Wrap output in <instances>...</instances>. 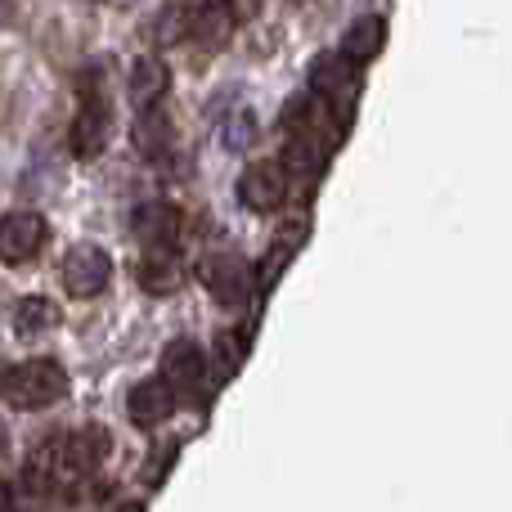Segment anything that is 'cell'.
<instances>
[{
  "label": "cell",
  "mask_w": 512,
  "mask_h": 512,
  "mask_svg": "<svg viewBox=\"0 0 512 512\" xmlns=\"http://www.w3.org/2000/svg\"><path fill=\"white\" fill-rule=\"evenodd\" d=\"M167 86H171L167 63H162L158 54H144V59L131 63V77H126V99H131L135 108H158L162 95H167Z\"/></svg>",
  "instance_id": "7c38bea8"
},
{
  "label": "cell",
  "mask_w": 512,
  "mask_h": 512,
  "mask_svg": "<svg viewBox=\"0 0 512 512\" xmlns=\"http://www.w3.org/2000/svg\"><path fill=\"white\" fill-rule=\"evenodd\" d=\"M131 144L144 153V158H162V153L171 149V122H167V113H158V108H140V117H135V131H131Z\"/></svg>",
  "instance_id": "e0dca14e"
},
{
  "label": "cell",
  "mask_w": 512,
  "mask_h": 512,
  "mask_svg": "<svg viewBox=\"0 0 512 512\" xmlns=\"http://www.w3.org/2000/svg\"><path fill=\"white\" fill-rule=\"evenodd\" d=\"M5 18H9V9H5V0H0V23H5Z\"/></svg>",
  "instance_id": "484cf974"
},
{
  "label": "cell",
  "mask_w": 512,
  "mask_h": 512,
  "mask_svg": "<svg viewBox=\"0 0 512 512\" xmlns=\"http://www.w3.org/2000/svg\"><path fill=\"white\" fill-rule=\"evenodd\" d=\"M203 378H207L203 346L189 342V337H176V342L167 346V355H162V382H167L180 400V396H194V391L203 387Z\"/></svg>",
  "instance_id": "ba28073f"
},
{
  "label": "cell",
  "mask_w": 512,
  "mask_h": 512,
  "mask_svg": "<svg viewBox=\"0 0 512 512\" xmlns=\"http://www.w3.org/2000/svg\"><path fill=\"white\" fill-rule=\"evenodd\" d=\"M328 144H333V135L324 131H292L279 167L288 171V180H315L328 162Z\"/></svg>",
  "instance_id": "30bf717a"
},
{
  "label": "cell",
  "mask_w": 512,
  "mask_h": 512,
  "mask_svg": "<svg viewBox=\"0 0 512 512\" xmlns=\"http://www.w3.org/2000/svg\"><path fill=\"white\" fill-rule=\"evenodd\" d=\"M45 243V216L41 212H5L0 216V261L23 265L41 252Z\"/></svg>",
  "instance_id": "52a82bcc"
},
{
  "label": "cell",
  "mask_w": 512,
  "mask_h": 512,
  "mask_svg": "<svg viewBox=\"0 0 512 512\" xmlns=\"http://www.w3.org/2000/svg\"><path fill=\"white\" fill-rule=\"evenodd\" d=\"M198 279H203V288L212 292L221 306H243L256 288V274L248 270V261H239V256H230V252L207 256Z\"/></svg>",
  "instance_id": "5b68a950"
},
{
  "label": "cell",
  "mask_w": 512,
  "mask_h": 512,
  "mask_svg": "<svg viewBox=\"0 0 512 512\" xmlns=\"http://www.w3.org/2000/svg\"><path fill=\"white\" fill-rule=\"evenodd\" d=\"M59 468H63L59 445H36L32 459H27V468H23L27 490H32V495H45V490L54 486V477H59Z\"/></svg>",
  "instance_id": "ac0fdd59"
},
{
  "label": "cell",
  "mask_w": 512,
  "mask_h": 512,
  "mask_svg": "<svg viewBox=\"0 0 512 512\" xmlns=\"http://www.w3.org/2000/svg\"><path fill=\"white\" fill-rule=\"evenodd\" d=\"M131 230L140 243H149V248H162V243H176L180 234V212L176 203H167V198H149V203H140L131 212Z\"/></svg>",
  "instance_id": "8fae6325"
},
{
  "label": "cell",
  "mask_w": 512,
  "mask_h": 512,
  "mask_svg": "<svg viewBox=\"0 0 512 512\" xmlns=\"http://www.w3.org/2000/svg\"><path fill=\"white\" fill-rule=\"evenodd\" d=\"M185 32H189V9H180V5H167V9H162V18H158V27H153V36H158L162 45H171V41H185Z\"/></svg>",
  "instance_id": "ffe728a7"
},
{
  "label": "cell",
  "mask_w": 512,
  "mask_h": 512,
  "mask_svg": "<svg viewBox=\"0 0 512 512\" xmlns=\"http://www.w3.org/2000/svg\"><path fill=\"white\" fill-rule=\"evenodd\" d=\"M0 512H14V495H9V486H0Z\"/></svg>",
  "instance_id": "cb8c5ba5"
},
{
  "label": "cell",
  "mask_w": 512,
  "mask_h": 512,
  "mask_svg": "<svg viewBox=\"0 0 512 512\" xmlns=\"http://www.w3.org/2000/svg\"><path fill=\"white\" fill-rule=\"evenodd\" d=\"M221 140H225V149H234V153L248 149V144L256 140V117H252V113L230 117V122H225V135H221Z\"/></svg>",
  "instance_id": "44dd1931"
},
{
  "label": "cell",
  "mask_w": 512,
  "mask_h": 512,
  "mask_svg": "<svg viewBox=\"0 0 512 512\" xmlns=\"http://www.w3.org/2000/svg\"><path fill=\"white\" fill-rule=\"evenodd\" d=\"M104 450H108V436L99 432V427H90V432H77L59 445V459L72 477H81V472H90L99 459H104Z\"/></svg>",
  "instance_id": "2e32d148"
},
{
  "label": "cell",
  "mask_w": 512,
  "mask_h": 512,
  "mask_svg": "<svg viewBox=\"0 0 512 512\" xmlns=\"http://www.w3.org/2000/svg\"><path fill=\"white\" fill-rule=\"evenodd\" d=\"M382 45H387V18H378V14L355 18L342 36V54L351 63H373L382 54Z\"/></svg>",
  "instance_id": "5bb4252c"
},
{
  "label": "cell",
  "mask_w": 512,
  "mask_h": 512,
  "mask_svg": "<svg viewBox=\"0 0 512 512\" xmlns=\"http://www.w3.org/2000/svg\"><path fill=\"white\" fill-rule=\"evenodd\" d=\"M113 279V256H108L99 243H77L68 256H63V288L72 297H99Z\"/></svg>",
  "instance_id": "277c9868"
},
{
  "label": "cell",
  "mask_w": 512,
  "mask_h": 512,
  "mask_svg": "<svg viewBox=\"0 0 512 512\" xmlns=\"http://www.w3.org/2000/svg\"><path fill=\"white\" fill-rule=\"evenodd\" d=\"M126 414H131V423L140 427V432H153V427H162L171 414H176V391H171L162 378L135 382L131 396H126Z\"/></svg>",
  "instance_id": "9c48e42d"
},
{
  "label": "cell",
  "mask_w": 512,
  "mask_h": 512,
  "mask_svg": "<svg viewBox=\"0 0 512 512\" xmlns=\"http://www.w3.org/2000/svg\"><path fill=\"white\" fill-rule=\"evenodd\" d=\"M288 198V171L279 162H252L239 176V203L248 212H279Z\"/></svg>",
  "instance_id": "8992f818"
},
{
  "label": "cell",
  "mask_w": 512,
  "mask_h": 512,
  "mask_svg": "<svg viewBox=\"0 0 512 512\" xmlns=\"http://www.w3.org/2000/svg\"><path fill=\"white\" fill-rule=\"evenodd\" d=\"M140 283L149 292H158V297L176 292L180 283H185V261H180V252L171 248V243H162V248H149V256L140 261Z\"/></svg>",
  "instance_id": "4fadbf2b"
},
{
  "label": "cell",
  "mask_w": 512,
  "mask_h": 512,
  "mask_svg": "<svg viewBox=\"0 0 512 512\" xmlns=\"http://www.w3.org/2000/svg\"><path fill=\"white\" fill-rule=\"evenodd\" d=\"M292 252H297V239H288V234H283V243H274V252L261 261V283H265V288L279 279V270L292 261Z\"/></svg>",
  "instance_id": "7402d4cb"
},
{
  "label": "cell",
  "mask_w": 512,
  "mask_h": 512,
  "mask_svg": "<svg viewBox=\"0 0 512 512\" xmlns=\"http://www.w3.org/2000/svg\"><path fill=\"white\" fill-rule=\"evenodd\" d=\"M108 140H113V104H108L104 90L90 86L81 95L77 117H72V153L77 158H99L108 149Z\"/></svg>",
  "instance_id": "3957f363"
},
{
  "label": "cell",
  "mask_w": 512,
  "mask_h": 512,
  "mask_svg": "<svg viewBox=\"0 0 512 512\" xmlns=\"http://www.w3.org/2000/svg\"><path fill=\"white\" fill-rule=\"evenodd\" d=\"M225 14L239 23V18H252L256 14V0H225Z\"/></svg>",
  "instance_id": "603a6c76"
},
{
  "label": "cell",
  "mask_w": 512,
  "mask_h": 512,
  "mask_svg": "<svg viewBox=\"0 0 512 512\" xmlns=\"http://www.w3.org/2000/svg\"><path fill=\"white\" fill-rule=\"evenodd\" d=\"M50 324H54V306L45 297H23L14 306V333L36 337V333H45Z\"/></svg>",
  "instance_id": "d6986e66"
},
{
  "label": "cell",
  "mask_w": 512,
  "mask_h": 512,
  "mask_svg": "<svg viewBox=\"0 0 512 512\" xmlns=\"http://www.w3.org/2000/svg\"><path fill=\"white\" fill-rule=\"evenodd\" d=\"M310 95L328 104L333 113H351L360 95V63H351L342 50H328L310 63Z\"/></svg>",
  "instance_id": "7a4b0ae2"
},
{
  "label": "cell",
  "mask_w": 512,
  "mask_h": 512,
  "mask_svg": "<svg viewBox=\"0 0 512 512\" xmlns=\"http://www.w3.org/2000/svg\"><path fill=\"white\" fill-rule=\"evenodd\" d=\"M117 512H144V504H122Z\"/></svg>",
  "instance_id": "d4e9b609"
},
{
  "label": "cell",
  "mask_w": 512,
  "mask_h": 512,
  "mask_svg": "<svg viewBox=\"0 0 512 512\" xmlns=\"http://www.w3.org/2000/svg\"><path fill=\"white\" fill-rule=\"evenodd\" d=\"M234 32V18L225 14V5H198L194 14H189V41L207 45V50H221L225 41H230Z\"/></svg>",
  "instance_id": "9a60e30c"
},
{
  "label": "cell",
  "mask_w": 512,
  "mask_h": 512,
  "mask_svg": "<svg viewBox=\"0 0 512 512\" xmlns=\"http://www.w3.org/2000/svg\"><path fill=\"white\" fill-rule=\"evenodd\" d=\"M5 396H9V405H18V409H45L68 396V373H63L59 360H27L9 373Z\"/></svg>",
  "instance_id": "6da1fadb"
}]
</instances>
